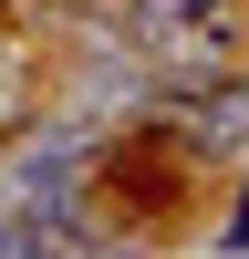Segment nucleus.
Returning <instances> with one entry per match:
<instances>
[{"label":"nucleus","instance_id":"1","mask_svg":"<svg viewBox=\"0 0 249 259\" xmlns=\"http://www.w3.org/2000/svg\"><path fill=\"white\" fill-rule=\"evenodd\" d=\"M83 177H94V145L73 124H42L0 156V259H62L83 218Z\"/></svg>","mask_w":249,"mask_h":259},{"label":"nucleus","instance_id":"3","mask_svg":"<svg viewBox=\"0 0 249 259\" xmlns=\"http://www.w3.org/2000/svg\"><path fill=\"white\" fill-rule=\"evenodd\" d=\"M166 135H177L187 156H239L249 145V83L208 73V83H187V94H166Z\"/></svg>","mask_w":249,"mask_h":259},{"label":"nucleus","instance_id":"2","mask_svg":"<svg viewBox=\"0 0 249 259\" xmlns=\"http://www.w3.org/2000/svg\"><path fill=\"white\" fill-rule=\"evenodd\" d=\"M135 52L177 83H208L239 62V0H135Z\"/></svg>","mask_w":249,"mask_h":259},{"label":"nucleus","instance_id":"5","mask_svg":"<svg viewBox=\"0 0 249 259\" xmlns=\"http://www.w3.org/2000/svg\"><path fill=\"white\" fill-rule=\"evenodd\" d=\"M0 124H11V73H0Z\"/></svg>","mask_w":249,"mask_h":259},{"label":"nucleus","instance_id":"4","mask_svg":"<svg viewBox=\"0 0 249 259\" xmlns=\"http://www.w3.org/2000/svg\"><path fill=\"white\" fill-rule=\"evenodd\" d=\"M218 249H228V259H239V249H249V197H239V218H228V228H218Z\"/></svg>","mask_w":249,"mask_h":259},{"label":"nucleus","instance_id":"6","mask_svg":"<svg viewBox=\"0 0 249 259\" xmlns=\"http://www.w3.org/2000/svg\"><path fill=\"white\" fill-rule=\"evenodd\" d=\"M0 11H11V0H0Z\"/></svg>","mask_w":249,"mask_h":259}]
</instances>
